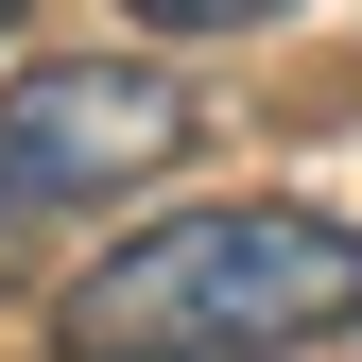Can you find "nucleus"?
Wrapping results in <instances>:
<instances>
[{"label":"nucleus","instance_id":"7ed1b4c3","mask_svg":"<svg viewBox=\"0 0 362 362\" xmlns=\"http://www.w3.org/2000/svg\"><path fill=\"white\" fill-rule=\"evenodd\" d=\"M139 35H224V18H293V0H121Z\"/></svg>","mask_w":362,"mask_h":362},{"label":"nucleus","instance_id":"f257e3e1","mask_svg":"<svg viewBox=\"0 0 362 362\" xmlns=\"http://www.w3.org/2000/svg\"><path fill=\"white\" fill-rule=\"evenodd\" d=\"M328 328H362V224L276 207V190L104 242L52 310L69 362H276V345H328Z\"/></svg>","mask_w":362,"mask_h":362},{"label":"nucleus","instance_id":"20e7f679","mask_svg":"<svg viewBox=\"0 0 362 362\" xmlns=\"http://www.w3.org/2000/svg\"><path fill=\"white\" fill-rule=\"evenodd\" d=\"M0 35H18V0H0Z\"/></svg>","mask_w":362,"mask_h":362},{"label":"nucleus","instance_id":"f03ea898","mask_svg":"<svg viewBox=\"0 0 362 362\" xmlns=\"http://www.w3.org/2000/svg\"><path fill=\"white\" fill-rule=\"evenodd\" d=\"M190 156V86H173L156 52H52L0 86V242L52 207H121L139 173Z\"/></svg>","mask_w":362,"mask_h":362}]
</instances>
